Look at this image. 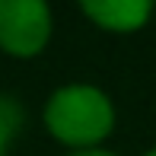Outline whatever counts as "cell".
I'll return each mask as SVG.
<instances>
[{"instance_id":"cell-1","label":"cell","mask_w":156,"mask_h":156,"mask_svg":"<svg viewBox=\"0 0 156 156\" xmlns=\"http://www.w3.org/2000/svg\"><path fill=\"white\" fill-rule=\"evenodd\" d=\"M45 127L67 147L89 150L115 127V108L96 86H64L45 105Z\"/></svg>"},{"instance_id":"cell-2","label":"cell","mask_w":156,"mask_h":156,"mask_svg":"<svg viewBox=\"0 0 156 156\" xmlns=\"http://www.w3.org/2000/svg\"><path fill=\"white\" fill-rule=\"evenodd\" d=\"M51 38L45 0H0V48L13 58H35Z\"/></svg>"},{"instance_id":"cell-3","label":"cell","mask_w":156,"mask_h":156,"mask_svg":"<svg viewBox=\"0 0 156 156\" xmlns=\"http://www.w3.org/2000/svg\"><path fill=\"white\" fill-rule=\"evenodd\" d=\"M83 13L108 32H134L150 19L153 0H80Z\"/></svg>"},{"instance_id":"cell-4","label":"cell","mask_w":156,"mask_h":156,"mask_svg":"<svg viewBox=\"0 0 156 156\" xmlns=\"http://www.w3.org/2000/svg\"><path fill=\"white\" fill-rule=\"evenodd\" d=\"M23 105L16 102L13 96H3L0 93V156L10 153L13 140H16V134L23 131Z\"/></svg>"},{"instance_id":"cell-5","label":"cell","mask_w":156,"mask_h":156,"mask_svg":"<svg viewBox=\"0 0 156 156\" xmlns=\"http://www.w3.org/2000/svg\"><path fill=\"white\" fill-rule=\"evenodd\" d=\"M70 156H115V153H105V150H76Z\"/></svg>"},{"instance_id":"cell-6","label":"cell","mask_w":156,"mask_h":156,"mask_svg":"<svg viewBox=\"0 0 156 156\" xmlns=\"http://www.w3.org/2000/svg\"><path fill=\"white\" fill-rule=\"evenodd\" d=\"M147 156H156V150H150V153H147Z\"/></svg>"}]
</instances>
